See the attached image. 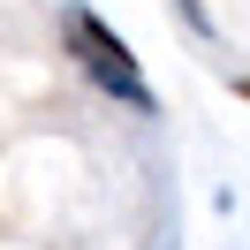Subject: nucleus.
Wrapping results in <instances>:
<instances>
[{"mask_svg": "<svg viewBox=\"0 0 250 250\" xmlns=\"http://www.w3.org/2000/svg\"><path fill=\"white\" fill-rule=\"evenodd\" d=\"M68 46H76V61H83V76L99 83V91H114L122 106H137V114H159V99H152V83H144V68H137V53H129V38L114 31V23H99L91 8H76L68 16Z\"/></svg>", "mask_w": 250, "mask_h": 250, "instance_id": "1", "label": "nucleus"}, {"mask_svg": "<svg viewBox=\"0 0 250 250\" xmlns=\"http://www.w3.org/2000/svg\"><path fill=\"white\" fill-rule=\"evenodd\" d=\"M182 23H189V31H205V8H197V0H182Z\"/></svg>", "mask_w": 250, "mask_h": 250, "instance_id": "2", "label": "nucleus"}, {"mask_svg": "<svg viewBox=\"0 0 250 250\" xmlns=\"http://www.w3.org/2000/svg\"><path fill=\"white\" fill-rule=\"evenodd\" d=\"M235 91H243V99H250V76H243V83H235Z\"/></svg>", "mask_w": 250, "mask_h": 250, "instance_id": "3", "label": "nucleus"}]
</instances>
